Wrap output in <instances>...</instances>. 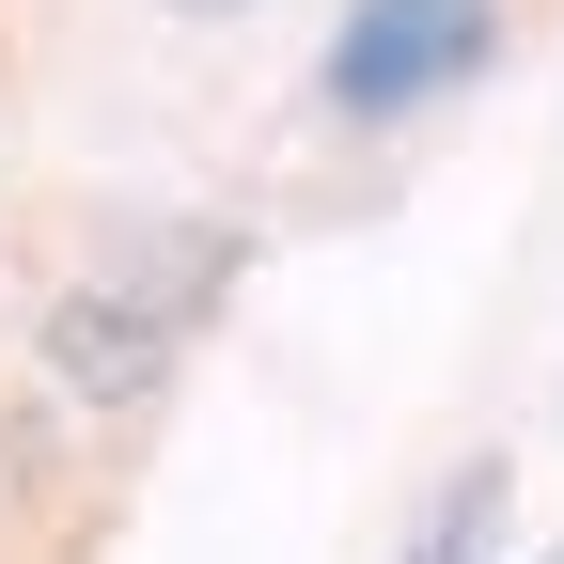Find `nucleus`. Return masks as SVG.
Listing matches in <instances>:
<instances>
[{
    "label": "nucleus",
    "mask_w": 564,
    "mask_h": 564,
    "mask_svg": "<svg viewBox=\"0 0 564 564\" xmlns=\"http://www.w3.org/2000/svg\"><path fill=\"white\" fill-rule=\"evenodd\" d=\"M502 502H518V470H502V455H455L440 486H423V518H408V549H392V564H486Z\"/></svg>",
    "instance_id": "3"
},
{
    "label": "nucleus",
    "mask_w": 564,
    "mask_h": 564,
    "mask_svg": "<svg viewBox=\"0 0 564 564\" xmlns=\"http://www.w3.org/2000/svg\"><path fill=\"white\" fill-rule=\"evenodd\" d=\"M188 17H236V0H188Z\"/></svg>",
    "instance_id": "4"
},
{
    "label": "nucleus",
    "mask_w": 564,
    "mask_h": 564,
    "mask_svg": "<svg viewBox=\"0 0 564 564\" xmlns=\"http://www.w3.org/2000/svg\"><path fill=\"white\" fill-rule=\"evenodd\" d=\"M486 63H502V0H361L329 32V110L345 126H408L455 79H486Z\"/></svg>",
    "instance_id": "2"
},
{
    "label": "nucleus",
    "mask_w": 564,
    "mask_h": 564,
    "mask_svg": "<svg viewBox=\"0 0 564 564\" xmlns=\"http://www.w3.org/2000/svg\"><path fill=\"white\" fill-rule=\"evenodd\" d=\"M549 564H564V549H549Z\"/></svg>",
    "instance_id": "5"
},
{
    "label": "nucleus",
    "mask_w": 564,
    "mask_h": 564,
    "mask_svg": "<svg viewBox=\"0 0 564 564\" xmlns=\"http://www.w3.org/2000/svg\"><path fill=\"white\" fill-rule=\"evenodd\" d=\"M236 267H251L236 220H158V236L95 251V267L47 299V392H63V408H141L204 329H220Z\"/></svg>",
    "instance_id": "1"
}]
</instances>
